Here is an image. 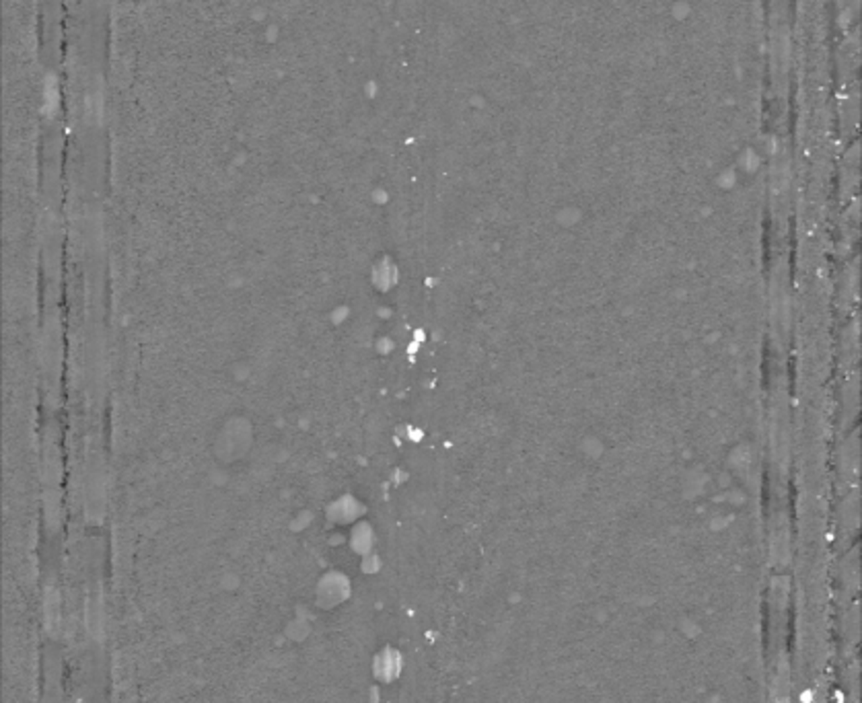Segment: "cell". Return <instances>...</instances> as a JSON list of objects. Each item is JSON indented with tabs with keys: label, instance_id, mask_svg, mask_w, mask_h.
Here are the masks:
<instances>
[{
	"label": "cell",
	"instance_id": "1",
	"mask_svg": "<svg viewBox=\"0 0 862 703\" xmlns=\"http://www.w3.org/2000/svg\"><path fill=\"white\" fill-rule=\"evenodd\" d=\"M86 107H89L91 115H99V111H101V86H99L97 80H93L89 91H86Z\"/></svg>",
	"mask_w": 862,
	"mask_h": 703
}]
</instances>
